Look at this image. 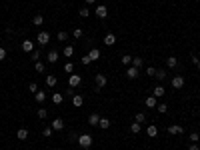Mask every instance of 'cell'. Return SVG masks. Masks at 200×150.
<instances>
[{
    "mask_svg": "<svg viewBox=\"0 0 200 150\" xmlns=\"http://www.w3.org/2000/svg\"><path fill=\"white\" fill-rule=\"evenodd\" d=\"M154 78L158 80V82H162V80L166 78V72H164V70H156V74H154Z\"/></svg>",
    "mask_w": 200,
    "mask_h": 150,
    "instance_id": "d6a6232c",
    "label": "cell"
},
{
    "mask_svg": "<svg viewBox=\"0 0 200 150\" xmlns=\"http://www.w3.org/2000/svg\"><path fill=\"white\" fill-rule=\"evenodd\" d=\"M62 54L66 56V58H72V56H74V46L66 44V46H64V50H62Z\"/></svg>",
    "mask_w": 200,
    "mask_h": 150,
    "instance_id": "e0dca14e",
    "label": "cell"
},
{
    "mask_svg": "<svg viewBox=\"0 0 200 150\" xmlns=\"http://www.w3.org/2000/svg\"><path fill=\"white\" fill-rule=\"evenodd\" d=\"M72 104L76 106V108H80V106L84 104V96H82V94H74V96H72Z\"/></svg>",
    "mask_w": 200,
    "mask_h": 150,
    "instance_id": "ba28073f",
    "label": "cell"
},
{
    "mask_svg": "<svg viewBox=\"0 0 200 150\" xmlns=\"http://www.w3.org/2000/svg\"><path fill=\"white\" fill-rule=\"evenodd\" d=\"M146 134H148L150 138H156V136H158V128H156V124H148Z\"/></svg>",
    "mask_w": 200,
    "mask_h": 150,
    "instance_id": "30bf717a",
    "label": "cell"
},
{
    "mask_svg": "<svg viewBox=\"0 0 200 150\" xmlns=\"http://www.w3.org/2000/svg\"><path fill=\"white\" fill-rule=\"evenodd\" d=\"M32 24H34V26H42V24H44V16H42V14H36L34 18H32Z\"/></svg>",
    "mask_w": 200,
    "mask_h": 150,
    "instance_id": "7402d4cb",
    "label": "cell"
},
{
    "mask_svg": "<svg viewBox=\"0 0 200 150\" xmlns=\"http://www.w3.org/2000/svg\"><path fill=\"white\" fill-rule=\"evenodd\" d=\"M52 130H64V120L62 118H54L52 120Z\"/></svg>",
    "mask_w": 200,
    "mask_h": 150,
    "instance_id": "9c48e42d",
    "label": "cell"
},
{
    "mask_svg": "<svg viewBox=\"0 0 200 150\" xmlns=\"http://www.w3.org/2000/svg\"><path fill=\"white\" fill-rule=\"evenodd\" d=\"M182 86H184V78H182V76H174V78H172V88H182Z\"/></svg>",
    "mask_w": 200,
    "mask_h": 150,
    "instance_id": "8992f818",
    "label": "cell"
},
{
    "mask_svg": "<svg viewBox=\"0 0 200 150\" xmlns=\"http://www.w3.org/2000/svg\"><path fill=\"white\" fill-rule=\"evenodd\" d=\"M16 138H18V140H26V138H28V130H26V128H18Z\"/></svg>",
    "mask_w": 200,
    "mask_h": 150,
    "instance_id": "ffe728a7",
    "label": "cell"
},
{
    "mask_svg": "<svg viewBox=\"0 0 200 150\" xmlns=\"http://www.w3.org/2000/svg\"><path fill=\"white\" fill-rule=\"evenodd\" d=\"M142 64H144V60H142V58H140V56L132 58V66H134V68H138V70H140V68H142Z\"/></svg>",
    "mask_w": 200,
    "mask_h": 150,
    "instance_id": "484cf974",
    "label": "cell"
},
{
    "mask_svg": "<svg viewBox=\"0 0 200 150\" xmlns=\"http://www.w3.org/2000/svg\"><path fill=\"white\" fill-rule=\"evenodd\" d=\"M58 2H62V0H58Z\"/></svg>",
    "mask_w": 200,
    "mask_h": 150,
    "instance_id": "f907efd6",
    "label": "cell"
},
{
    "mask_svg": "<svg viewBox=\"0 0 200 150\" xmlns=\"http://www.w3.org/2000/svg\"><path fill=\"white\" fill-rule=\"evenodd\" d=\"M144 104H146L148 108H156V106H158V102H156V96H148V98L144 100Z\"/></svg>",
    "mask_w": 200,
    "mask_h": 150,
    "instance_id": "9a60e30c",
    "label": "cell"
},
{
    "mask_svg": "<svg viewBox=\"0 0 200 150\" xmlns=\"http://www.w3.org/2000/svg\"><path fill=\"white\" fill-rule=\"evenodd\" d=\"M76 142L80 144V148H90V146H92V136H90V134H80Z\"/></svg>",
    "mask_w": 200,
    "mask_h": 150,
    "instance_id": "6da1fadb",
    "label": "cell"
},
{
    "mask_svg": "<svg viewBox=\"0 0 200 150\" xmlns=\"http://www.w3.org/2000/svg\"><path fill=\"white\" fill-rule=\"evenodd\" d=\"M62 100H64V96H62L60 92H54V94H52V102H54V104H62Z\"/></svg>",
    "mask_w": 200,
    "mask_h": 150,
    "instance_id": "d4e9b609",
    "label": "cell"
},
{
    "mask_svg": "<svg viewBox=\"0 0 200 150\" xmlns=\"http://www.w3.org/2000/svg\"><path fill=\"white\" fill-rule=\"evenodd\" d=\"M98 126L102 128V130H106V128H110V120H108V118H100Z\"/></svg>",
    "mask_w": 200,
    "mask_h": 150,
    "instance_id": "f1b7e54d",
    "label": "cell"
},
{
    "mask_svg": "<svg viewBox=\"0 0 200 150\" xmlns=\"http://www.w3.org/2000/svg\"><path fill=\"white\" fill-rule=\"evenodd\" d=\"M64 72H66V74H74V64L66 62V64H64Z\"/></svg>",
    "mask_w": 200,
    "mask_h": 150,
    "instance_id": "1f68e13d",
    "label": "cell"
},
{
    "mask_svg": "<svg viewBox=\"0 0 200 150\" xmlns=\"http://www.w3.org/2000/svg\"><path fill=\"white\" fill-rule=\"evenodd\" d=\"M34 68H36V72H44V64H42L40 60H38V62H34Z\"/></svg>",
    "mask_w": 200,
    "mask_h": 150,
    "instance_id": "8d00e7d4",
    "label": "cell"
},
{
    "mask_svg": "<svg viewBox=\"0 0 200 150\" xmlns=\"http://www.w3.org/2000/svg\"><path fill=\"white\" fill-rule=\"evenodd\" d=\"M198 140H200V136L196 134V132H192V134H190V142H194V144H198Z\"/></svg>",
    "mask_w": 200,
    "mask_h": 150,
    "instance_id": "ab89813d",
    "label": "cell"
},
{
    "mask_svg": "<svg viewBox=\"0 0 200 150\" xmlns=\"http://www.w3.org/2000/svg\"><path fill=\"white\" fill-rule=\"evenodd\" d=\"M168 132H170V134H182V132H184V128H182L180 124H170V126H168Z\"/></svg>",
    "mask_w": 200,
    "mask_h": 150,
    "instance_id": "52a82bcc",
    "label": "cell"
},
{
    "mask_svg": "<svg viewBox=\"0 0 200 150\" xmlns=\"http://www.w3.org/2000/svg\"><path fill=\"white\" fill-rule=\"evenodd\" d=\"M156 110H158V112H160V114H164V112H166V110H168V106H166L164 102H162V104H158V106H156Z\"/></svg>",
    "mask_w": 200,
    "mask_h": 150,
    "instance_id": "74e56055",
    "label": "cell"
},
{
    "mask_svg": "<svg viewBox=\"0 0 200 150\" xmlns=\"http://www.w3.org/2000/svg\"><path fill=\"white\" fill-rule=\"evenodd\" d=\"M152 96H156V98H162V96H164V86H162V84L154 86V90H152Z\"/></svg>",
    "mask_w": 200,
    "mask_h": 150,
    "instance_id": "5bb4252c",
    "label": "cell"
},
{
    "mask_svg": "<svg viewBox=\"0 0 200 150\" xmlns=\"http://www.w3.org/2000/svg\"><path fill=\"white\" fill-rule=\"evenodd\" d=\"M188 150H200V148H198V144H194V142H192L190 146H188Z\"/></svg>",
    "mask_w": 200,
    "mask_h": 150,
    "instance_id": "7dc6e473",
    "label": "cell"
},
{
    "mask_svg": "<svg viewBox=\"0 0 200 150\" xmlns=\"http://www.w3.org/2000/svg\"><path fill=\"white\" fill-rule=\"evenodd\" d=\"M80 82H82V76H80V74H68V86L70 88H76Z\"/></svg>",
    "mask_w": 200,
    "mask_h": 150,
    "instance_id": "3957f363",
    "label": "cell"
},
{
    "mask_svg": "<svg viewBox=\"0 0 200 150\" xmlns=\"http://www.w3.org/2000/svg\"><path fill=\"white\" fill-rule=\"evenodd\" d=\"M88 56H90V60H100V50L98 48H90Z\"/></svg>",
    "mask_w": 200,
    "mask_h": 150,
    "instance_id": "d6986e66",
    "label": "cell"
},
{
    "mask_svg": "<svg viewBox=\"0 0 200 150\" xmlns=\"http://www.w3.org/2000/svg\"><path fill=\"white\" fill-rule=\"evenodd\" d=\"M28 88H30V92H38V84H36V82H30Z\"/></svg>",
    "mask_w": 200,
    "mask_h": 150,
    "instance_id": "60d3db41",
    "label": "cell"
},
{
    "mask_svg": "<svg viewBox=\"0 0 200 150\" xmlns=\"http://www.w3.org/2000/svg\"><path fill=\"white\" fill-rule=\"evenodd\" d=\"M32 60H34V62H38V60H40V52H38V50L32 52Z\"/></svg>",
    "mask_w": 200,
    "mask_h": 150,
    "instance_id": "b9f144b4",
    "label": "cell"
},
{
    "mask_svg": "<svg viewBox=\"0 0 200 150\" xmlns=\"http://www.w3.org/2000/svg\"><path fill=\"white\" fill-rule=\"evenodd\" d=\"M42 136H46V138H48V136H52V126H46L44 130H42Z\"/></svg>",
    "mask_w": 200,
    "mask_h": 150,
    "instance_id": "f35d334b",
    "label": "cell"
},
{
    "mask_svg": "<svg viewBox=\"0 0 200 150\" xmlns=\"http://www.w3.org/2000/svg\"><path fill=\"white\" fill-rule=\"evenodd\" d=\"M120 62L124 64V66H130V64H132V56H130V54H124V56L120 58Z\"/></svg>",
    "mask_w": 200,
    "mask_h": 150,
    "instance_id": "83f0119b",
    "label": "cell"
},
{
    "mask_svg": "<svg viewBox=\"0 0 200 150\" xmlns=\"http://www.w3.org/2000/svg\"><path fill=\"white\" fill-rule=\"evenodd\" d=\"M82 34H84L82 28H74V30H72V36H74V38H82Z\"/></svg>",
    "mask_w": 200,
    "mask_h": 150,
    "instance_id": "836d02e7",
    "label": "cell"
},
{
    "mask_svg": "<svg viewBox=\"0 0 200 150\" xmlns=\"http://www.w3.org/2000/svg\"><path fill=\"white\" fill-rule=\"evenodd\" d=\"M36 114H38V118L44 120L46 116H48V112H46V108H38V112H36Z\"/></svg>",
    "mask_w": 200,
    "mask_h": 150,
    "instance_id": "d590c367",
    "label": "cell"
},
{
    "mask_svg": "<svg viewBox=\"0 0 200 150\" xmlns=\"http://www.w3.org/2000/svg\"><path fill=\"white\" fill-rule=\"evenodd\" d=\"M94 82H96V88H104L108 84V78L104 76V74H96L94 76Z\"/></svg>",
    "mask_w": 200,
    "mask_h": 150,
    "instance_id": "5b68a950",
    "label": "cell"
},
{
    "mask_svg": "<svg viewBox=\"0 0 200 150\" xmlns=\"http://www.w3.org/2000/svg\"><path fill=\"white\" fill-rule=\"evenodd\" d=\"M166 66H168V68H176L178 66V58L176 56H168V58H166Z\"/></svg>",
    "mask_w": 200,
    "mask_h": 150,
    "instance_id": "ac0fdd59",
    "label": "cell"
},
{
    "mask_svg": "<svg viewBox=\"0 0 200 150\" xmlns=\"http://www.w3.org/2000/svg\"><path fill=\"white\" fill-rule=\"evenodd\" d=\"M140 130H142V124H138V122H132V124H130V132H132V134H138Z\"/></svg>",
    "mask_w": 200,
    "mask_h": 150,
    "instance_id": "4316f807",
    "label": "cell"
},
{
    "mask_svg": "<svg viewBox=\"0 0 200 150\" xmlns=\"http://www.w3.org/2000/svg\"><path fill=\"white\" fill-rule=\"evenodd\" d=\"M86 2H88V4H94V2H96V0H86Z\"/></svg>",
    "mask_w": 200,
    "mask_h": 150,
    "instance_id": "c3c4849f",
    "label": "cell"
},
{
    "mask_svg": "<svg viewBox=\"0 0 200 150\" xmlns=\"http://www.w3.org/2000/svg\"><path fill=\"white\" fill-rule=\"evenodd\" d=\"M34 98H36V102L42 104L46 100V92H42V90H38V92H34Z\"/></svg>",
    "mask_w": 200,
    "mask_h": 150,
    "instance_id": "44dd1931",
    "label": "cell"
},
{
    "mask_svg": "<svg viewBox=\"0 0 200 150\" xmlns=\"http://www.w3.org/2000/svg\"><path fill=\"white\" fill-rule=\"evenodd\" d=\"M22 50L24 52H34V42H32V40H24L22 42Z\"/></svg>",
    "mask_w": 200,
    "mask_h": 150,
    "instance_id": "4fadbf2b",
    "label": "cell"
},
{
    "mask_svg": "<svg viewBox=\"0 0 200 150\" xmlns=\"http://www.w3.org/2000/svg\"><path fill=\"white\" fill-rule=\"evenodd\" d=\"M134 122H138V124H144V122H146V114H144V112H138V114L134 116Z\"/></svg>",
    "mask_w": 200,
    "mask_h": 150,
    "instance_id": "cb8c5ba5",
    "label": "cell"
},
{
    "mask_svg": "<svg viewBox=\"0 0 200 150\" xmlns=\"http://www.w3.org/2000/svg\"><path fill=\"white\" fill-rule=\"evenodd\" d=\"M56 60H58V50H50V52H48V62L54 64Z\"/></svg>",
    "mask_w": 200,
    "mask_h": 150,
    "instance_id": "603a6c76",
    "label": "cell"
},
{
    "mask_svg": "<svg viewBox=\"0 0 200 150\" xmlns=\"http://www.w3.org/2000/svg\"><path fill=\"white\" fill-rule=\"evenodd\" d=\"M126 76L128 78H138V68H134L132 64L128 66V70H126Z\"/></svg>",
    "mask_w": 200,
    "mask_h": 150,
    "instance_id": "2e32d148",
    "label": "cell"
},
{
    "mask_svg": "<svg viewBox=\"0 0 200 150\" xmlns=\"http://www.w3.org/2000/svg\"><path fill=\"white\" fill-rule=\"evenodd\" d=\"M192 64H194V66H196V68H200V60H198L196 56H192Z\"/></svg>",
    "mask_w": 200,
    "mask_h": 150,
    "instance_id": "bcb514c9",
    "label": "cell"
},
{
    "mask_svg": "<svg viewBox=\"0 0 200 150\" xmlns=\"http://www.w3.org/2000/svg\"><path fill=\"white\" fill-rule=\"evenodd\" d=\"M94 14H96V16H98V18H100V20H104V18H106V16H108V8L104 6V4H98V6H96V8H94Z\"/></svg>",
    "mask_w": 200,
    "mask_h": 150,
    "instance_id": "277c9868",
    "label": "cell"
},
{
    "mask_svg": "<svg viewBox=\"0 0 200 150\" xmlns=\"http://www.w3.org/2000/svg\"><path fill=\"white\" fill-rule=\"evenodd\" d=\"M66 38H68V32H64V30L58 32V40L60 42H66Z\"/></svg>",
    "mask_w": 200,
    "mask_h": 150,
    "instance_id": "e575fe53",
    "label": "cell"
},
{
    "mask_svg": "<svg viewBox=\"0 0 200 150\" xmlns=\"http://www.w3.org/2000/svg\"><path fill=\"white\" fill-rule=\"evenodd\" d=\"M80 62H82V64H90V62H92V60H90V56L86 54V56H82V60H80Z\"/></svg>",
    "mask_w": 200,
    "mask_h": 150,
    "instance_id": "ee69618b",
    "label": "cell"
},
{
    "mask_svg": "<svg viewBox=\"0 0 200 150\" xmlns=\"http://www.w3.org/2000/svg\"><path fill=\"white\" fill-rule=\"evenodd\" d=\"M80 150H90V148H80Z\"/></svg>",
    "mask_w": 200,
    "mask_h": 150,
    "instance_id": "681fc988",
    "label": "cell"
},
{
    "mask_svg": "<svg viewBox=\"0 0 200 150\" xmlns=\"http://www.w3.org/2000/svg\"><path fill=\"white\" fill-rule=\"evenodd\" d=\"M98 122H100V116L96 114V112H92V114L88 116V124L90 126H98Z\"/></svg>",
    "mask_w": 200,
    "mask_h": 150,
    "instance_id": "8fae6325",
    "label": "cell"
},
{
    "mask_svg": "<svg viewBox=\"0 0 200 150\" xmlns=\"http://www.w3.org/2000/svg\"><path fill=\"white\" fill-rule=\"evenodd\" d=\"M56 82H58V80H56V76H46V86H56Z\"/></svg>",
    "mask_w": 200,
    "mask_h": 150,
    "instance_id": "f546056e",
    "label": "cell"
},
{
    "mask_svg": "<svg viewBox=\"0 0 200 150\" xmlns=\"http://www.w3.org/2000/svg\"><path fill=\"white\" fill-rule=\"evenodd\" d=\"M104 44L106 46H114L116 44V34H106L104 36Z\"/></svg>",
    "mask_w": 200,
    "mask_h": 150,
    "instance_id": "7c38bea8",
    "label": "cell"
},
{
    "mask_svg": "<svg viewBox=\"0 0 200 150\" xmlns=\"http://www.w3.org/2000/svg\"><path fill=\"white\" fill-rule=\"evenodd\" d=\"M4 58H6V50L0 46V60H4Z\"/></svg>",
    "mask_w": 200,
    "mask_h": 150,
    "instance_id": "f6af8a7d",
    "label": "cell"
},
{
    "mask_svg": "<svg viewBox=\"0 0 200 150\" xmlns=\"http://www.w3.org/2000/svg\"><path fill=\"white\" fill-rule=\"evenodd\" d=\"M36 42H38L40 46H46L48 42H50V34H48L46 30H40V32H38V36H36Z\"/></svg>",
    "mask_w": 200,
    "mask_h": 150,
    "instance_id": "7a4b0ae2",
    "label": "cell"
},
{
    "mask_svg": "<svg viewBox=\"0 0 200 150\" xmlns=\"http://www.w3.org/2000/svg\"><path fill=\"white\" fill-rule=\"evenodd\" d=\"M146 74H148V76H154V74H156V68L148 66V68H146Z\"/></svg>",
    "mask_w": 200,
    "mask_h": 150,
    "instance_id": "7bdbcfd3",
    "label": "cell"
},
{
    "mask_svg": "<svg viewBox=\"0 0 200 150\" xmlns=\"http://www.w3.org/2000/svg\"><path fill=\"white\" fill-rule=\"evenodd\" d=\"M78 16H80V18H88V16H90V10L86 8V6L80 8V10H78Z\"/></svg>",
    "mask_w": 200,
    "mask_h": 150,
    "instance_id": "4dcf8cb0",
    "label": "cell"
}]
</instances>
